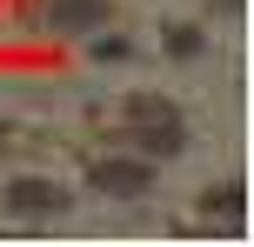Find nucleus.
Returning <instances> with one entry per match:
<instances>
[{
  "mask_svg": "<svg viewBox=\"0 0 254 247\" xmlns=\"http://www.w3.org/2000/svg\"><path fill=\"white\" fill-rule=\"evenodd\" d=\"M121 127H127V141L147 160H167V154L188 147V120H181V107L161 100V94H134V100L121 107Z\"/></svg>",
  "mask_w": 254,
  "mask_h": 247,
  "instance_id": "nucleus-1",
  "label": "nucleus"
},
{
  "mask_svg": "<svg viewBox=\"0 0 254 247\" xmlns=\"http://www.w3.org/2000/svg\"><path fill=\"white\" fill-rule=\"evenodd\" d=\"M87 187L94 194H107V200H140L154 187V160L140 154V160H101V167L87 174Z\"/></svg>",
  "mask_w": 254,
  "mask_h": 247,
  "instance_id": "nucleus-2",
  "label": "nucleus"
},
{
  "mask_svg": "<svg viewBox=\"0 0 254 247\" xmlns=\"http://www.w3.org/2000/svg\"><path fill=\"white\" fill-rule=\"evenodd\" d=\"M107 7H114V0H40V20H47L54 34H94V27L107 20Z\"/></svg>",
  "mask_w": 254,
  "mask_h": 247,
  "instance_id": "nucleus-3",
  "label": "nucleus"
},
{
  "mask_svg": "<svg viewBox=\"0 0 254 247\" xmlns=\"http://www.w3.org/2000/svg\"><path fill=\"white\" fill-rule=\"evenodd\" d=\"M7 194H13L20 214H54V207H61V187H47V181H13Z\"/></svg>",
  "mask_w": 254,
  "mask_h": 247,
  "instance_id": "nucleus-4",
  "label": "nucleus"
},
{
  "mask_svg": "<svg viewBox=\"0 0 254 247\" xmlns=\"http://www.w3.org/2000/svg\"><path fill=\"white\" fill-rule=\"evenodd\" d=\"M207 214H241V187H207Z\"/></svg>",
  "mask_w": 254,
  "mask_h": 247,
  "instance_id": "nucleus-5",
  "label": "nucleus"
}]
</instances>
